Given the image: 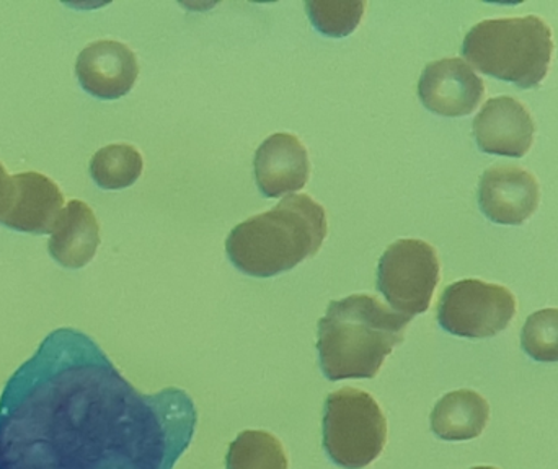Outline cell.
Returning <instances> with one entry per match:
<instances>
[{"mask_svg": "<svg viewBox=\"0 0 558 469\" xmlns=\"http://www.w3.org/2000/svg\"><path fill=\"white\" fill-rule=\"evenodd\" d=\"M196 422L185 392L143 395L92 337L59 328L0 396V469H173Z\"/></svg>", "mask_w": 558, "mask_h": 469, "instance_id": "obj_1", "label": "cell"}, {"mask_svg": "<svg viewBox=\"0 0 558 469\" xmlns=\"http://www.w3.org/2000/svg\"><path fill=\"white\" fill-rule=\"evenodd\" d=\"M410 321L371 295L331 301L318 321L322 372L331 382L374 379L393 347L402 343Z\"/></svg>", "mask_w": 558, "mask_h": 469, "instance_id": "obj_2", "label": "cell"}, {"mask_svg": "<svg viewBox=\"0 0 558 469\" xmlns=\"http://www.w3.org/2000/svg\"><path fill=\"white\" fill-rule=\"evenodd\" d=\"M327 236V214L307 195H292L231 232L226 251L232 264L254 277H274L317 255Z\"/></svg>", "mask_w": 558, "mask_h": 469, "instance_id": "obj_3", "label": "cell"}, {"mask_svg": "<svg viewBox=\"0 0 558 469\" xmlns=\"http://www.w3.org/2000/svg\"><path fill=\"white\" fill-rule=\"evenodd\" d=\"M462 54L482 74L539 87L553 62V29L536 15L484 20L465 36Z\"/></svg>", "mask_w": 558, "mask_h": 469, "instance_id": "obj_4", "label": "cell"}, {"mask_svg": "<svg viewBox=\"0 0 558 469\" xmlns=\"http://www.w3.org/2000/svg\"><path fill=\"white\" fill-rule=\"evenodd\" d=\"M387 421L373 396L343 388L325 402L324 447L344 469L369 467L386 447Z\"/></svg>", "mask_w": 558, "mask_h": 469, "instance_id": "obj_5", "label": "cell"}, {"mask_svg": "<svg viewBox=\"0 0 558 469\" xmlns=\"http://www.w3.org/2000/svg\"><path fill=\"white\" fill-rule=\"evenodd\" d=\"M439 282L435 248L422 239H399L384 252L377 268V291L397 313H425Z\"/></svg>", "mask_w": 558, "mask_h": 469, "instance_id": "obj_6", "label": "cell"}, {"mask_svg": "<svg viewBox=\"0 0 558 469\" xmlns=\"http://www.w3.org/2000/svg\"><path fill=\"white\" fill-rule=\"evenodd\" d=\"M517 314V298L504 285L465 279L446 287L439 298L442 330L468 340H485L507 330Z\"/></svg>", "mask_w": 558, "mask_h": 469, "instance_id": "obj_7", "label": "cell"}, {"mask_svg": "<svg viewBox=\"0 0 558 469\" xmlns=\"http://www.w3.org/2000/svg\"><path fill=\"white\" fill-rule=\"evenodd\" d=\"M484 95V81L459 58L432 62L418 82L420 100L439 116H468L481 104Z\"/></svg>", "mask_w": 558, "mask_h": 469, "instance_id": "obj_8", "label": "cell"}, {"mask_svg": "<svg viewBox=\"0 0 558 469\" xmlns=\"http://www.w3.org/2000/svg\"><path fill=\"white\" fill-rule=\"evenodd\" d=\"M539 183L518 166H495L482 175L478 205L495 224L521 225L537 211Z\"/></svg>", "mask_w": 558, "mask_h": 469, "instance_id": "obj_9", "label": "cell"}, {"mask_svg": "<svg viewBox=\"0 0 558 469\" xmlns=\"http://www.w3.org/2000/svg\"><path fill=\"white\" fill-rule=\"evenodd\" d=\"M78 84L92 97L118 100L130 94L140 75L136 55L123 42L101 39L92 42L75 62Z\"/></svg>", "mask_w": 558, "mask_h": 469, "instance_id": "obj_10", "label": "cell"}, {"mask_svg": "<svg viewBox=\"0 0 558 469\" xmlns=\"http://www.w3.org/2000/svg\"><path fill=\"white\" fill-rule=\"evenodd\" d=\"M533 116L527 108L511 97L488 100L474 120L478 149L492 156L524 157L533 146Z\"/></svg>", "mask_w": 558, "mask_h": 469, "instance_id": "obj_11", "label": "cell"}, {"mask_svg": "<svg viewBox=\"0 0 558 469\" xmlns=\"http://www.w3.org/2000/svg\"><path fill=\"white\" fill-rule=\"evenodd\" d=\"M12 180V202L0 224L23 234H52L64 209V196L59 186L35 172L20 173Z\"/></svg>", "mask_w": 558, "mask_h": 469, "instance_id": "obj_12", "label": "cell"}, {"mask_svg": "<svg viewBox=\"0 0 558 469\" xmlns=\"http://www.w3.org/2000/svg\"><path fill=\"white\" fill-rule=\"evenodd\" d=\"M255 180L267 198L301 192L311 175L307 150L292 134L268 137L255 153Z\"/></svg>", "mask_w": 558, "mask_h": 469, "instance_id": "obj_13", "label": "cell"}, {"mask_svg": "<svg viewBox=\"0 0 558 469\" xmlns=\"http://www.w3.org/2000/svg\"><path fill=\"white\" fill-rule=\"evenodd\" d=\"M100 246V225L85 202L71 201L59 215L49 238V255L69 269H81L94 259Z\"/></svg>", "mask_w": 558, "mask_h": 469, "instance_id": "obj_14", "label": "cell"}, {"mask_svg": "<svg viewBox=\"0 0 558 469\" xmlns=\"http://www.w3.org/2000/svg\"><path fill=\"white\" fill-rule=\"evenodd\" d=\"M488 419L487 399L471 390H459L439 399L432 412V429L442 441H472L482 435Z\"/></svg>", "mask_w": 558, "mask_h": 469, "instance_id": "obj_15", "label": "cell"}, {"mask_svg": "<svg viewBox=\"0 0 558 469\" xmlns=\"http://www.w3.org/2000/svg\"><path fill=\"white\" fill-rule=\"evenodd\" d=\"M144 162L140 150L128 144H113L95 153L90 175L104 189H124L133 186L143 173Z\"/></svg>", "mask_w": 558, "mask_h": 469, "instance_id": "obj_16", "label": "cell"}, {"mask_svg": "<svg viewBox=\"0 0 558 469\" xmlns=\"http://www.w3.org/2000/svg\"><path fill=\"white\" fill-rule=\"evenodd\" d=\"M226 465L228 469H289L281 442L264 431L242 432L229 447Z\"/></svg>", "mask_w": 558, "mask_h": 469, "instance_id": "obj_17", "label": "cell"}, {"mask_svg": "<svg viewBox=\"0 0 558 469\" xmlns=\"http://www.w3.org/2000/svg\"><path fill=\"white\" fill-rule=\"evenodd\" d=\"M308 18L315 29L330 38L351 35L363 20L366 2L363 0H311L305 3Z\"/></svg>", "mask_w": 558, "mask_h": 469, "instance_id": "obj_18", "label": "cell"}, {"mask_svg": "<svg viewBox=\"0 0 558 469\" xmlns=\"http://www.w3.org/2000/svg\"><path fill=\"white\" fill-rule=\"evenodd\" d=\"M521 346L537 362H558V310L536 311L527 318L521 333Z\"/></svg>", "mask_w": 558, "mask_h": 469, "instance_id": "obj_19", "label": "cell"}, {"mask_svg": "<svg viewBox=\"0 0 558 469\" xmlns=\"http://www.w3.org/2000/svg\"><path fill=\"white\" fill-rule=\"evenodd\" d=\"M13 196V180L7 173L5 166L0 163V219L9 211Z\"/></svg>", "mask_w": 558, "mask_h": 469, "instance_id": "obj_20", "label": "cell"}, {"mask_svg": "<svg viewBox=\"0 0 558 469\" xmlns=\"http://www.w3.org/2000/svg\"><path fill=\"white\" fill-rule=\"evenodd\" d=\"M472 469H497V468H492V467H477V468H472Z\"/></svg>", "mask_w": 558, "mask_h": 469, "instance_id": "obj_21", "label": "cell"}]
</instances>
